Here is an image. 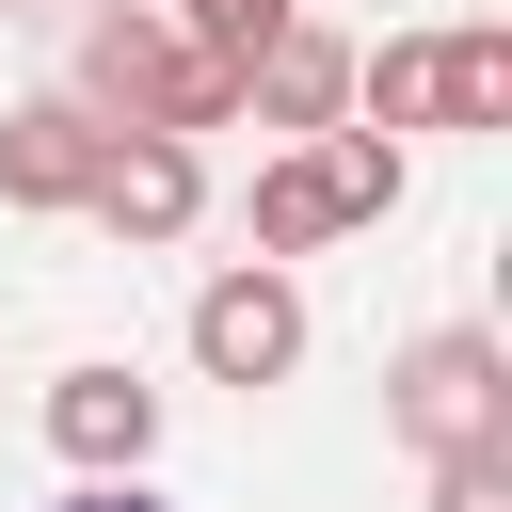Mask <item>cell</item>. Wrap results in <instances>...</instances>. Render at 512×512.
Instances as JSON below:
<instances>
[{
    "label": "cell",
    "mask_w": 512,
    "mask_h": 512,
    "mask_svg": "<svg viewBox=\"0 0 512 512\" xmlns=\"http://www.w3.org/2000/svg\"><path fill=\"white\" fill-rule=\"evenodd\" d=\"M368 208H352V176H336V144L304 128V144H272L256 160V192H240V240L256 256H320V240H352Z\"/></svg>",
    "instance_id": "52a82bcc"
},
{
    "label": "cell",
    "mask_w": 512,
    "mask_h": 512,
    "mask_svg": "<svg viewBox=\"0 0 512 512\" xmlns=\"http://www.w3.org/2000/svg\"><path fill=\"white\" fill-rule=\"evenodd\" d=\"M48 448H64L80 480L160 464V384H144V368H64V384H48Z\"/></svg>",
    "instance_id": "ba28073f"
},
{
    "label": "cell",
    "mask_w": 512,
    "mask_h": 512,
    "mask_svg": "<svg viewBox=\"0 0 512 512\" xmlns=\"http://www.w3.org/2000/svg\"><path fill=\"white\" fill-rule=\"evenodd\" d=\"M448 128H512V32L496 16L448 32Z\"/></svg>",
    "instance_id": "30bf717a"
},
{
    "label": "cell",
    "mask_w": 512,
    "mask_h": 512,
    "mask_svg": "<svg viewBox=\"0 0 512 512\" xmlns=\"http://www.w3.org/2000/svg\"><path fill=\"white\" fill-rule=\"evenodd\" d=\"M384 432H400L416 464H448V448H512V352H496L480 320L400 336V368H384Z\"/></svg>",
    "instance_id": "7a4b0ae2"
},
{
    "label": "cell",
    "mask_w": 512,
    "mask_h": 512,
    "mask_svg": "<svg viewBox=\"0 0 512 512\" xmlns=\"http://www.w3.org/2000/svg\"><path fill=\"white\" fill-rule=\"evenodd\" d=\"M432 512H512V448H448L432 464Z\"/></svg>",
    "instance_id": "7c38bea8"
},
{
    "label": "cell",
    "mask_w": 512,
    "mask_h": 512,
    "mask_svg": "<svg viewBox=\"0 0 512 512\" xmlns=\"http://www.w3.org/2000/svg\"><path fill=\"white\" fill-rule=\"evenodd\" d=\"M96 144H112V112L80 96V80H48V96H16L0 112V208H80V176H96Z\"/></svg>",
    "instance_id": "5b68a950"
},
{
    "label": "cell",
    "mask_w": 512,
    "mask_h": 512,
    "mask_svg": "<svg viewBox=\"0 0 512 512\" xmlns=\"http://www.w3.org/2000/svg\"><path fill=\"white\" fill-rule=\"evenodd\" d=\"M0 16H16V0H0Z\"/></svg>",
    "instance_id": "5bb4252c"
},
{
    "label": "cell",
    "mask_w": 512,
    "mask_h": 512,
    "mask_svg": "<svg viewBox=\"0 0 512 512\" xmlns=\"http://www.w3.org/2000/svg\"><path fill=\"white\" fill-rule=\"evenodd\" d=\"M80 96H96L112 128H176V144L240 128V64L192 48L160 0H96V16H80Z\"/></svg>",
    "instance_id": "6da1fadb"
},
{
    "label": "cell",
    "mask_w": 512,
    "mask_h": 512,
    "mask_svg": "<svg viewBox=\"0 0 512 512\" xmlns=\"http://www.w3.org/2000/svg\"><path fill=\"white\" fill-rule=\"evenodd\" d=\"M64 512H176V496H160V480H144V464H112V480H80V496H64Z\"/></svg>",
    "instance_id": "4fadbf2b"
},
{
    "label": "cell",
    "mask_w": 512,
    "mask_h": 512,
    "mask_svg": "<svg viewBox=\"0 0 512 512\" xmlns=\"http://www.w3.org/2000/svg\"><path fill=\"white\" fill-rule=\"evenodd\" d=\"M240 112H256V128H288V144H304V128H336V112H352V32H320V16L256 32V48H240Z\"/></svg>",
    "instance_id": "8992f818"
},
{
    "label": "cell",
    "mask_w": 512,
    "mask_h": 512,
    "mask_svg": "<svg viewBox=\"0 0 512 512\" xmlns=\"http://www.w3.org/2000/svg\"><path fill=\"white\" fill-rule=\"evenodd\" d=\"M80 224H112L128 256L192 240V224H208V144H176V128H112L96 176H80Z\"/></svg>",
    "instance_id": "3957f363"
},
{
    "label": "cell",
    "mask_w": 512,
    "mask_h": 512,
    "mask_svg": "<svg viewBox=\"0 0 512 512\" xmlns=\"http://www.w3.org/2000/svg\"><path fill=\"white\" fill-rule=\"evenodd\" d=\"M192 368H208V384H240V400L304 368V288H288V256H240V272H208V288H192Z\"/></svg>",
    "instance_id": "277c9868"
},
{
    "label": "cell",
    "mask_w": 512,
    "mask_h": 512,
    "mask_svg": "<svg viewBox=\"0 0 512 512\" xmlns=\"http://www.w3.org/2000/svg\"><path fill=\"white\" fill-rule=\"evenodd\" d=\"M160 16H176L192 48H224V64H240V48H256V32H288L304 0H160Z\"/></svg>",
    "instance_id": "8fae6325"
},
{
    "label": "cell",
    "mask_w": 512,
    "mask_h": 512,
    "mask_svg": "<svg viewBox=\"0 0 512 512\" xmlns=\"http://www.w3.org/2000/svg\"><path fill=\"white\" fill-rule=\"evenodd\" d=\"M352 112H368V128H448V32L352 48Z\"/></svg>",
    "instance_id": "9c48e42d"
}]
</instances>
